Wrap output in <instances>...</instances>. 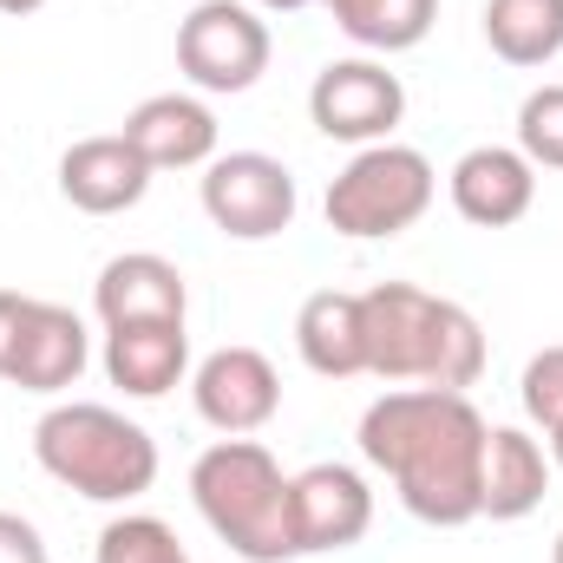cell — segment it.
<instances>
[{"mask_svg": "<svg viewBox=\"0 0 563 563\" xmlns=\"http://www.w3.org/2000/svg\"><path fill=\"white\" fill-rule=\"evenodd\" d=\"M492 420L472 407V394L445 387H394L361 413V459L387 472L400 505L432 525L459 531L478 518V465H485Z\"/></svg>", "mask_w": 563, "mask_h": 563, "instance_id": "6da1fadb", "label": "cell"}, {"mask_svg": "<svg viewBox=\"0 0 563 563\" xmlns=\"http://www.w3.org/2000/svg\"><path fill=\"white\" fill-rule=\"evenodd\" d=\"M367 374L387 387H445L465 394L485 374V328L472 308L432 295L420 282H380L361 295Z\"/></svg>", "mask_w": 563, "mask_h": 563, "instance_id": "7a4b0ae2", "label": "cell"}, {"mask_svg": "<svg viewBox=\"0 0 563 563\" xmlns=\"http://www.w3.org/2000/svg\"><path fill=\"white\" fill-rule=\"evenodd\" d=\"M190 498L203 525L243 563H288L295 558V498L288 472L263 439H217L190 465Z\"/></svg>", "mask_w": 563, "mask_h": 563, "instance_id": "3957f363", "label": "cell"}, {"mask_svg": "<svg viewBox=\"0 0 563 563\" xmlns=\"http://www.w3.org/2000/svg\"><path fill=\"white\" fill-rule=\"evenodd\" d=\"M33 459L46 478L92 505H132L157 485V439L119 407L99 400H59L33 426Z\"/></svg>", "mask_w": 563, "mask_h": 563, "instance_id": "277c9868", "label": "cell"}, {"mask_svg": "<svg viewBox=\"0 0 563 563\" xmlns=\"http://www.w3.org/2000/svg\"><path fill=\"white\" fill-rule=\"evenodd\" d=\"M439 197V170L432 157L413 144H361L334 184H328V230L347 236V243H387L400 230H413Z\"/></svg>", "mask_w": 563, "mask_h": 563, "instance_id": "5b68a950", "label": "cell"}, {"mask_svg": "<svg viewBox=\"0 0 563 563\" xmlns=\"http://www.w3.org/2000/svg\"><path fill=\"white\" fill-rule=\"evenodd\" d=\"M269 20L250 0H197L177 20V73L197 92H250L269 73Z\"/></svg>", "mask_w": 563, "mask_h": 563, "instance_id": "8992f818", "label": "cell"}, {"mask_svg": "<svg viewBox=\"0 0 563 563\" xmlns=\"http://www.w3.org/2000/svg\"><path fill=\"white\" fill-rule=\"evenodd\" d=\"M295 210H301L295 170L269 151H223L203 164V217L230 243H269L295 223Z\"/></svg>", "mask_w": 563, "mask_h": 563, "instance_id": "52a82bcc", "label": "cell"}, {"mask_svg": "<svg viewBox=\"0 0 563 563\" xmlns=\"http://www.w3.org/2000/svg\"><path fill=\"white\" fill-rule=\"evenodd\" d=\"M308 119L314 132L334 144H387L394 125L407 119V86L387 73V59H328L308 86Z\"/></svg>", "mask_w": 563, "mask_h": 563, "instance_id": "ba28073f", "label": "cell"}, {"mask_svg": "<svg viewBox=\"0 0 563 563\" xmlns=\"http://www.w3.org/2000/svg\"><path fill=\"white\" fill-rule=\"evenodd\" d=\"M197 420L217 426L223 439H250L282 413V374L263 347H217L190 374Z\"/></svg>", "mask_w": 563, "mask_h": 563, "instance_id": "9c48e42d", "label": "cell"}, {"mask_svg": "<svg viewBox=\"0 0 563 563\" xmlns=\"http://www.w3.org/2000/svg\"><path fill=\"white\" fill-rule=\"evenodd\" d=\"M295 498V558H328V551H354L374 525V492L354 465H308L288 478Z\"/></svg>", "mask_w": 563, "mask_h": 563, "instance_id": "30bf717a", "label": "cell"}, {"mask_svg": "<svg viewBox=\"0 0 563 563\" xmlns=\"http://www.w3.org/2000/svg\"><path fill=\"white\" fill-rule=\"evenodd\" d=\"M445 190H452V210H459L472 230H511V223H525L531 203H538V164H531L518 144H472V151L452 164Z\"/></svg>", "mask_w": 563, "mask_h": 563, "instance_id": "8fae6325", "label": "cell"}, {"mask_svg": "<svg viewBox=\"0 0 563 563\" xmlns=\"http://www.w3.org/2000/svg\"><path fill=\"white\" fill-rule=\"evenodd\" d=\"M151 164H144L125 132H99V139H79L59 151V197L86 217H119V210H139L144 190H151Z\"/></svg>", "mask_w": 563, "mask_h": 563, "instance_id": "7c38bea8", "label": "cell"}, {"mask_svg": "<svg viewBox=\"0 0 563 563\" xmlns=\"http://www.w3.org/2000/svg\"><path fill=\"white\" fill-rule=\"evenodd\" d=\"M92 361V334L86 321L66 308V301H26V321H20V347H13V367H7V387L20 394H66L79 387Z\"/></svg>", "mask_w": 563, "mask_h": 563, "instance_id": "4fadbf2b", "label": "cell"}, {"mask_svg": "<svg viewBox=\"0 0 563 563\" xmlns=\"http://www.w3.org/2000/svg\"><path fill=\"white\" fill-rule=\"evenodd\" d=\"M125 139L151 170H197L217 157V112L197 92H151L125 112Z\"/></svg>", "mask_w": 563, "mask_h": 563, "instance_id": "5bb4252c", "label": "cell"}, {"mask_svg": "<svg viewBox=\"0 0 563 563\" xmlns=\"http://www.w3.org/2000/svg\"><path fill=\"white\" fill-rule=\"evenodd\" d=\"M92 308L106 328H132V321H184L190 314V282L177 263L151 256V250H125L112 256L99 282H92Z\"/></svg>", "mask_w": 563, "mask_h": 563, "instance_id": "9a60e30c", "label": "cell"}, {"mask_svg": "<svg viewBox=\"0 0 563 563\" xmlns=\"http://www.w3.org/2000/svg\"><path fill=\"white\" fill-rule=\"evenodd\" d=\"M551 452L544 439H531L525 426H492L485 432V465H478V518L492 525H518L544 505L551 492Z\"/></svg>", "mask_w": 563, "mask_h": 563, "instance_id": "2e32d148", "label": "cell"}, {"mask_svg": "<svg viewBox=\"0 0 563 563\" xmlns=\"http://www.w3.org/2000/svg\"><path fill=\"white\" fill-rule=\"evenodd\" d=\"M190 374V334L184 321H132L106 328V380L132 400H164Z\"/></svg>", "mask_w": 563, "mask_h": 563, "instance_id": "e0dca14e", "label": "cell"}, {"mask_svg": "<svg viewBox=\"0 0 563 563\" xmlns=\"http://www.w3.org/2000/svg\"><path fill=\"white\" fill-rule=\"evenodd\" d=\"M295 347L308 361V374L321 380H354L367 374V321H361V295L347 288H314L295 314Z\"/></svg>", "mask_w": 563, "mask_h": 563, "instance_id": "ac0fdd59", "label": "cell"}, {"mask_svg": "<svg viewBox=\"0 0 563 563\" xmlns=\"http://www.w3.org/2000/svg\"><path fill=\"white\" fill-rule=\"evenodd\" d=\"M485 46L505 66H551L563 53V0H485Z\"/></svg>", "mask_w": 563, "mask_h": 563, "instance_id": "d6986e66", "label": "cell"}, {"mask_svg": "<svg viewBox=\"0 0 563 563\" xmlns=\"http://www.w3.org/2000/svg\"><path fill=\"white\" fill-rule=\"evenodd\" d=\"M321 7L361 53H413L439 20V0H321Z\"/></svg>", "mask_w": 563, "mask_h": 563, "instance_id": "ffe728a7", "label": "cell"}, {"mask_svg": "<svg viewBox=\"0 0 563 563\" xmlns=\"http://www.w3.org/2000/svg\"><path fill=\"white\" fill-rule=\"evenodd\" d=\"M92 563H190V558H184V544H177V531H170L164 518L125 511V518H112V525L99 531Z\"/></svg>", "mask_w": 563, "mask_h": 563, "instance_id": "44dd1931", "label": "cell"}, {"mask_svg": "<svg viewBox=\"0 0 563 563\" xmlns=\"http://www.w3.org/2000/svg\"><path fill=\"white\" fill-rule=\"evenodd\" d=\"M518 151L538 170H563V86H538L518 106Z\"/></svg>", "mask_w": 563, "mask_h": 563, "instance_id": "7402d4cb", "label": "cell"}, {"mask_svg": "<svg viewBox=\"0 0 563 563\" xmlns=\"http://www.w3.org/2000/svg\"><path fill=\"white\" fill-rule=\"evenodd\" d=\"M518 400H525V420H531V426H544V432H551V426L563 420V341L525 361Z\"/></svg>", "mask_w": 563, "mask_h": 563, "instance_id": "603a6c76", "label": "cell"}, {"mask_svg": "<svg viewBox=\"0 0 563 563\" xmlns=\"http://www.w3.org/2000/svg\"><path fill=\"white\" fill-rule=\"evenodd\" d=\"M0 563H53V558H46V538H40V525H33V518L0 511Z\"/></svg>", "mask_w": 563, "mask_h": 563, "instance_id": "cb8c5ba5", "label": "cell"}, {"mask_svg": "<svg viewBox=\"0 0 563 563\" xmlns=\"http://www.w3.org/2000/svg\"><path fill=\"white\" fill-rule=\"evenodd\" d=\"M26 301H33V295H20V288H0V380H7V367H13V347H20Z\"/></svg>", "mask_w": 563, "mask_h": 563, "instance_id": "d4e9b609", "label": "cell"}, {"mask_svg": "<svg viewBox=\"0 0 563 563\" xmlns=\"http://www.w3.org/2000/svg\"><path fill=\"white\" fill-rule=\"evenodd\" d=\"M250 7H269V13H301V7H321V0H250Z\"/></svg>", "mask_w": 563, "mask_h": 563, "instance_id": "484cf974", "label": "cell"}, {"mask_svg": "<svg viewBox=\"0 0 563 563\" xmlns=\"http://www.w3.org/2000/svg\"><path fill=\"white\" fill-rule=\"evenodd\" d=\"M544 439H551V465H558V472H563V420L551 426V432H544Z\"/></svg>", "mask_w": 563, "mask_h": 563, "instance_id": "4316f807", "label": "cell"}, {"mask_svg": "<svg viewBox=\"0 0 563 563\" xmlns=\"http://www.w3.org/2000/svg\"><path fill=\"white\" fill-rule=\"evenodd\" d=\"M46 0H0V13H40Z\"/></svg>", "mask_w": 563, "mask_h": 563, "instance_id": "83f0119b", "label": "cell"}, {"mask_svg": "<svg viewBox=\"0 0 563 563\" xmlns=\"http://www.w3.org/2000/svg\"><path fill=\"white\" fill-rule=\"evenodd\" d=\"M551 563H563V531H558V544H551Z\"/></svg>", "mask_w": 563, "mask_h": 563, "instance_id": "f1b7e54d", "label": "cell"}]
</instances>
